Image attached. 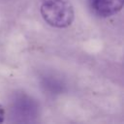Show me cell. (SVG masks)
<instances>
[{
    "label": "cell",
    "mask_w": 124,
    "mask_h": 124,
    "mask_svg": "<svg viewBox=\"0 0 124 124\" xmlns=\"http://www.w3.org/2000/svg\"><path fill=\"white\" fill-rule=\"evenodd\" d=\"M41 15L52 27L65 28L74 20V9L70 0H42Z\"/></svg>",
    "instance_id": "obj_1"
},
{
    "label": "cell",
    "mask_w": 124,
    "mask_h": 124,
    "mask_svg": "<svg viewBox=\"0 0 124 124\" xmlns=\"http://www.w3.org/2000/svg\"><path fill=\"white\" fill-rule=\"evenodd\" d=\"M94 14L101 17H108L117 14L123 7L124 0H88Z\"/></svg>",
    "instance_id": "obj_2"
},
{
    "label": "cell",
    "mask_w": 124,
    "mask_h": 124,
    "mask_svg": "<svg viewBox=\"0 0 124 124\" xmlns=\"http://www.w3.org/2000/svg\"><path fill=\"white\" fill-rule=\"evenodd\" d=\"M5 118V109L3 108L2 105H0V123H2L4 121Z\"/></svg>",
    "instance_id": "obj_3"
}]
</instances>
